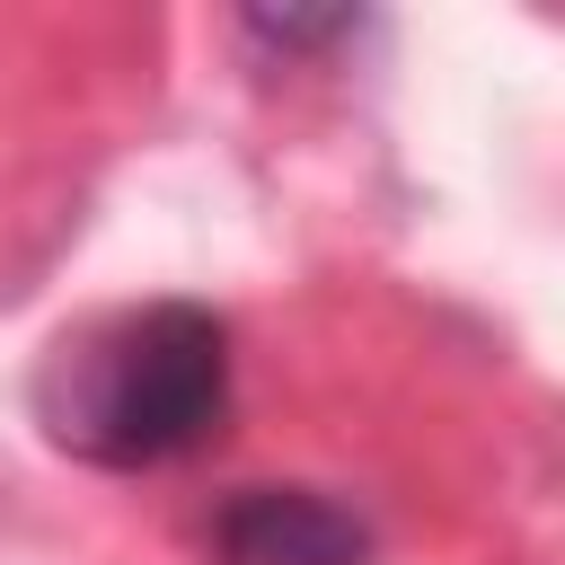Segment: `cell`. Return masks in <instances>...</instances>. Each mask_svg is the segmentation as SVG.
<instances>
[{
  "mask_svg": "<svg viewBox=\"0 0 565 565\" xmlns=\"http://www.w3.org/2000/svg\"><path fill=\"white\" fill-rule=\"evenodd\" d=\"M35 424L106 477L194 459L230 424V318L203 300H141L71 327L35 371Z\"/></svg>",
  "mask_w": 565,
  "mask_h": 565,
  "instance_id": "1",
  "label": "cell"
},
{
  "mask_svg": "<svg viewBox=\"0 0 565 565\" xmlns=\"http://www.w3.org/2000/svg\"><path fill=\"white\" fill-rule=\"evenodd\" d=\"M194 539L203 565H371V521L327 486H238Z\"/></svg>",
  "mask_w": 565,
  "mask_h": 565,
  "instance_id": "2",
  "label": "cell"
},
{
  "mask_svg": "<svg viewBox=\"0 0 565 565\" xmlns=\"http://www.w3.org/2000/svg\"><path fill=\"white\" fill-rule=\"evenodd\" d=\"M238 35H256V44H274V53H318V44H353L362 18H344V9H335V18H300V9L274 18V9H247Z\"/></svg>",
  "mask_w": 565,
  "mask_h": 565,
  "instance_id": "3",
  "label": "cell"
}]
</instances>
